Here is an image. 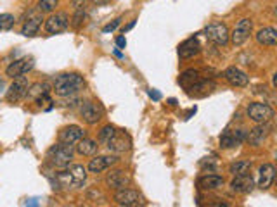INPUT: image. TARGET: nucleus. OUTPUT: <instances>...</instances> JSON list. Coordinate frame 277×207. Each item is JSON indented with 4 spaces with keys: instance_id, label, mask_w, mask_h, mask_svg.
<instances>
[{
    "instance_id": "obj_2",
    "label": "nucleus",
    "mask_w": 277,
    "mask_h": 207,
    "mask_svg": "<svg viewBox=\"0 0 277 207\" xmlns=\"http://www.w3.org/2000/svg\"><path fill=\"white\" fill-rule=\"evenodd\" d=\"M73 154H75L73 145L59 141L47 150V162L57 169H66L73 161Z\"/></svg>"
},
{
    "instance_id": "obj_30",
    "label": "nucleus",
    "mask_w": 277,
    "mask_h": 207,
    "mask_svg": "<svg viewBox=\"0 0 277 207\" xmlns=\"http://www.w3.org/2000/svg\"><path fill=\"white\" fill-rule=\"evenodd\" d=\"M57 5H59V0H38L36 9H38L42 14L43 12H54Z\"/></svg>"
},
{
    "instance_id": "obj_37",
    "label": "nucleus",
    "mask_w": 277,
    "mask_h": 207,
    "mask_svg": "<svg viewBox=\"0 0 277 207\" xmlns=\"http://www.w3.org/2000/svg\"><path fill=\"white\" fill-rule=\"evenodd\" d=\"M116 45H118L120 49H125V47H127V40H125V36H118V38H116Z\"/></svg>"
},
{
    "instance_id": "obj_5",
    "label": "nucleus",
    "mask_w": 277,
    "mask_h": 207,
    "mask_svg": "<svg viewBox=\"0 0 277 207\" xmlns=\"http://www.w3.org/2000/svg\"><path fill=\"white\" fill-rule=\"evenodd\" d=\"M274 114H276L274 109L264 102H253L248 107V118H250L251 121L257 123V125L258 123H269L274 118Z\"/></svg>"
},
{
    "instance_id": "obj_38",
    "label": "nucleus",
    "mask_w": 277,
    "mask_h": 207,
    "mask_svg": "<svg viewBox=\"0 0 277 207\" xmlns=\"http://www.w3.org/2000/svg\"><path fill=\"white\" fill-rule=\"evenodd\" d=\"M149 97H151V99H154V100H159V99H161V93L154 92V90H149Z\"/></svg>"
},
{
    "instance_id": "obj_23",
    "label": "nucleus",
    "mask_w": 277,
    "mask_h": 207,
    "mask_svg": "<svg viewBox=\"0 0 277 207\" xmlns=\"http://www.w3.org/2000/svg\"><path fill=\"white\" fill-rule=\"evenodd\" d=\"M198 187L201 190H218L224 187V178L218 174H205L198 180Z\"/></svg>"
},
{
    "instance_id": "obj_33",
    "label": "nucleus",
    "mask_w": 277,
    "mask_h": 207,
    "mask_svg": "<svg viewBox=\"0 0 277 207\" xmlns=\"http://www.w3.org/2000/svg\"><path fill=\"white\" fill-rule=\"evenodd\" d=\"M115 126H111V125H108V126H104L103 130H101V133H99V140L103 141V143H106V141L109 140L113 135H115Z\"/></svg>"
},
{
    "instance_id": "obj_39",
    "label": "nucleus",
    "mask_w": 277,
    "mask_h": 207,
    "mask_svg": "<svg viewBox=\"0 0 277 207\" xmlns=\"http://www.w3.org/2000/svg\"><path fill=\"white\" fill-rule=\"evenodd\" d=\"M108 2H111V0H92L94 5H106Z\"/></svg>"
},
{
    "instance_id": "obj_18",
    "label": "nucleus",
    "mask_w": 277,
    "mask_h": 207,
    "mask_svg": "<svg viewBox=\"0 0 277 207\" xmlns=\"http://www.w3.org/2000/svg\"><path fill=\"white\" fill-rule=\"evenodd\" d=\"M224 76L232 86H238V88H243V86H246L248 83H250V78H248L246 72L241 71V69L236 68V66H231V68L225 69Z\"/></svg>"
},
{
    "instance_id": "obj_14",
    "label": "nucleus",
    "mask_w": 277,
    "mask_h": 207,
    "mask_svg": "<svg viewBox=\"0 0 277 207\" xmlns=\"http://www.w3.org/2000/svg\"><path fill=\"white\" fill-rule=\"evenodd\" d=\"M248 133L244 130H227V132L222 133L220 137V147L224 148H234L239 147L244 140H246Z\"/></svg>"
},
{
    "instance_id": "obj_17",
    "label": "nucleus",
    "mask_w": 277,
    "mask_h": 207,
    "mask_svg": "<svg viewBox=\"0 0 277 207\" xmlns=\"http://www.w3.org/2000/svg\"><path fill=\"white\" fill-rule=\"evenodd\" d=\"M118 162V159L115 155H97L94 157L92 161L89 162V171L97 174V173H103L106 169H109L111 166H115Z\"/></svg>"
},
{
    "instance_id": "obj_6",
    "label": "nucleus",
    "mask_w": 277,
    "mask_h": 207,
    "mask_svg": "<svg viewBox=\"0 0 277 207\" xmlns=\"http://www.w3.org/2000/svg\"><path fill=\"white\" fill-rule=\"evenodd\" d=\"M205 36L215 45H225L229 42V30L224 23L215 21V23H210L205 28Z\"/></svg>"
},
{
    "instance_id": "obj_35",
    "label": "nucleus",
    "mask_w": 277,
    "mask_h": 207,
    "mask_svg": "<svg viewBox=\"0 0 277 207\" xmlns=\"http://www.w3.org/2000/svg\"><path fill=\"white\" fill-rule=\"evenodd\" d=\"M120 23H122V19H120V17H118V19H115V21H113V23L106 24V26L103 28V31H104V33H111V31H115L116 28L120 26Z\"/></svg>"
},
{
    "instance_id": "obj_40",
    "label": "nucleus",
    "mask_w": 277,
    "mask_h": 207,
    "mask_svg": "<svg viewBox=\"0 0 277 207\" xmlns=\"http://www.w3.org/2000/svg\"><path fill=\"white\" fill-rule=\"evenodd\" d=\"M134 26H136V21H130V23L127 24L125 28H123V33H125V31H129V30H132Z\"/></svg>"
},
{
    "instance_id": "obj_1",
    "label": "nucleus",
    "mask_w": 277,
    "mask_h": 207,
    "mask_svg": "<svg viewBox=\"0 0 277 207\" xmlns=\"http://www.w3.org/2000/svg\"><path fill=\"white\" fill-rule=\"evenodd\" d=\"M54 92L59 97H75L78 92L85 88V79L78 72H63L54 79Z\"/></svg>"
},
{
    "instance_id": "obj_11",
    "label": "nucleus",
    "mask_w": 277,
    "mask_h": 207,
    "mask_svg": "<svg viewBox=\"0 0 277 207\" xmlns=\"http://www.w3.org/2000/svg\"><path fill=\"white\" fill-rule=\"evenodd\" d=\"M33 66H35L33 57H23V59H17V61H14V63H10L5 69V74L12 79L19 78V76L26 74L28 71H31Z\"/></svg>"
},
{
    "instance_id": "obj_9",
    "label": "nucleus",
    "mask_w": 277,
    "mask_h": 207,
    "mask_svg": "<svg viewBox=\"0 0 277 207\" xmlns=\"http://www.w3.org/2000/svg\"><path fill=\"white\" fill-rule=\"evenodd\" d=\"M115 202L118 206H125V207H136V206H142V197L137 190L134 188H120V190L115 192Z\"/></svg>"
},
{
    "instance_id": "obj_8",
    "label": "nucleus",
    "mask_w": 277,
    "mask_h": 207,
    "mask_svg": "<svg viewBox=\"0 0 277 207\" xmlns=\"http://www.w3.org/2000/svg\"><path fill=\"white\" fill-rule=\"evenodd\" d=\"M106 147L113 154H125L132 148V140L125 132H115V135L106 141Z\"/></svg>"
},
{
    "instance_id": "obj_34",
    "label": "nucleus",
    "mask_w": 277,
    "mask_h": 207,
    "mask_svg": "<svg viewBox=\"0 0 277 207\" xmlns=\"http://www.w3.org/2000/svg\"><path fill=\"white\" fill-rule=\"evenodd\" d=\"M199 166H201L203 171H206V169H208V171H210V173H213L215 169H217V162H215V159H211V157L203 159L201 164H199Z\"/></svg>"
},
{
    "instance_id": "obj_13",
    "label": "nucleus",
    "mask_w": 277,
    "mask_h": 207,
    "mask_svg": "<svg viewBox=\"0 0 277 207\" xmlns=\"http://www.w3.org/2000/svg\"><path fill=\"white\" fill-rule=\"evenodd\" d=\"M132 183V176L130 173L123 171V169H115L106 176V185L113 190H120V188H125Z\"/></svg>"
},
{
    "instance_id": "obj_26",
    "label": "nucleus",
    "mask_w": 277,
    "mask_h": 207,
    "mask_svg": "<svg viewBox=\"0 0 277 207\" xmlns=\"http://www.w3.org/2000/svg\"><path fill=\"white\" fill-rule=\"evenodd\" d=\"M97 148H99V145H97L96 140H90V138H85L83 137L82 140L76 141V152H78L80 155H96Z\"/></svg>"
},
{
    "instance_id": "obj_22",
    "label": "nucleus",
    "mask_w": 277,
    "mask_h": 207,
    "mask_svg": "<svg viewBox=\"0 0 277 207\" xmlns=\"http://www.w3.org/2000/svg\"><path fill=\"white\" fill-rule=\"evenodd\" d=\"M42 21H43L42 14L31 12V16L24 21L23 28H21V35L23 36H35L36 33H38L40 26H42Z\"/></svg>"
},
{
    "instance_id": "obj_10",
    "label": "nucleus",
    "mask_w": 277,
    "mask_h": 207,
    "mask_svg": "<svg viewBox=\"0 0 277 207\" xmlns=\"http://www.w3.org/2000/svg\"><path fill=\"white\" fill-rule=\"evenodd\" d=\"M103 107L96 102H83L80 105V118L87 123V125H97L103 119Z\"/></svg>"
},
{
    "instance_id": "obj_29",
    "label": "nucleus",
    "mask_w": 277,
    "mask_h": 207,
    "mask_svg": "<svg viewBox=\"0 0 277 207\" xmlns=\"http://www.w3.org/2000/svg\"><path fill=\"white\" fill-rule=\"evenodd\" d=\"M250 169H251L250 161H238L234 164H231L229 171H231L232 176H239V174H250Z\"/></svg>"
},
{
    "instance_id": "obj_4",
    "label": "nucleus",
    "mask_w": 277,
    "mask_h": 207,
    "mask_svg": "<svg viewBox=\"0 0 277 207\" xmlns=\"http://www.w3.org/2000/svg\"><path fill=\"white\" fill-rule=\"evenodd\" d=\"M251 30H253V21L250 17H244V19L238 21L236 28L232 30V33H229V38H231L232 45L234 47H241L243 43H246V40L250 38Z\"/></svg>"
},
{
    "instance_id": "obj_3",
    "label": "nucleus",
    "mask_w": 277,
    "mask_h": 207,
    "mask_svg": "<svg viewBox=\"0 0 277 207\" xmlns=\"http://www.w3.org/2000/svg\"><path fill=\"white\" fill-rule=\"evenodd\" d=\"M57 180H59L64 187L80 188V187H83V183H85V180H87V169L83 168L82 164L68 166L66 171L57 174Z\"/></svg>"
},
{
    "instance_id": "obj_20",
    "label": "nucleus",
    "mask_w": 277,
    "mask_h": 207,
    "mask_svg": "<svg viewBox=\"0 0 277 207\" xmlns=\"http://www.w3.org/2000/svg\"><path fill=\"white\" fill-rule=\"evenodd\" d=\"M276 180V168L272 164H264L258 169V188L262 190H267L272 187Z\"/></svg>"
},
{
    "instance_id": "obj_32",
    "label": "nucleus",
    "mask_w": 277,
    "mask_h": 207,
    "mask_svg": "<svg viewBox=\"0 0 277 207\" xmlns=\"http://www.w3.org/2000/svg\"><path fill=\"white\" fill-rule=\"evenodd\" d=\"M83 19H85V12H83V7L82 9H76V12H75V16H73V28L75 30H80L82 28V24H83Z\"/></svg>"
},
{
    "instance_id": "obj_28",
    "label": "nucleus",
    "mask_w": 277,
    "mask_h": 207,
    "mask_svg": "<svg viewBox=\"0 0 277 207\" xmlns=\"http://www.w3.org/2000/svg\"><path fill=\"white\" fill-rule=\"evenodd\" d=\"M49 92H50V86L47 85V83H33V85H30V88H28L24 99L36 100L40 95H45V93H49Z\"/></svg>"
},
{
    "instance_id": "obj_41",
    "label": "nucleus",
    "mask_w": 277,
    "mask_h": 207,
    "mask_svg": "<svg viewBox=\"0 0 277 207\" xmlns=\"http://www.w3.org/2000/svg\"><path fill=\"white\" fill-rule=\"evenodd\" d=\"M3 88H5V81H3V79L0 78V92H2Z\"/></svg>"
},
{
    "instance_id": "obj_24",
    "label": "nucleus",
    "mask_w": 277,
    "mask_h": 207,
    "mask_svg": "<svg viewBox=\"0 0 277 207\" xmlns=\"http://www.w3.org/2000/svg\"><path fill=\"white\" fill-rule=\"evenodd\" d=\"M213 88H215L213 81H208V79L201 78L196 85H192L191 88L185 90V92H187V95H191V97H205L206 93H210Z\"/></svg>"
},
{
    "instance_id": "obj_12",
    "label": "nucleus",
    "mask_w": 277,
    "mask_h": 207,
    "mask_svg": "<svg viewBox=\"0 0 277 207\" xmlns=\"http://www.w3.org/2000/svg\"><path fill=\"white\" fill-rule=\"evenodd\" d=\"M69 26V16L66 12H56L45 21V31L50 35H57Z\"/></svg>"
},
{
    "instance_id": "obj_36",
    "label": "nucleus",
    "mask_w": 277,
    "mask_h": 207,
    "mask_svg": "<svg viewBox=\"0 0 277 207\" xmlns=\"http://www.w3.org/2000/svg\"><path fill=\"white\" fill-rule=\"evenodd\" d=\"M87 2H89V0H71V5L75 7V9H82V7H85Z\"/></svg>"
},
{
    "instance_id": "obj_21",
    "label": "nucleus",
    "mask_w": 277,
    "mask_h": 207,
    "mask_svg": "<svg viewBox=\"0 0 277 207\" xmlns=\"http://www.w3.org/2000/svg\"><path fill=\"white\" fill-rule=\"evenodd\" d=\"M255 187V181L250 174H239V176H234V180L231 181V188L236 194H250Z\"/></svg>"
},
{
    "instance_id": "obj_19",
    "label": "nucleus",
    "mask_w": 277,
    "mask_h": 207,
    "mask_svg": "<svg viewBox=\"0 0 277 207\" xmlns=\"http://www.w3.org/2000/svg\"><path fill=\"white\" fill-rule=\"evenodd\" d=\"M85 137V132H83L80 126L76 125H69L66 128H63L59 132V141H63V143H76L78 140H82V138Z\"/></svg>"
},
{
    "instance_id": "obj_15",
    "label": "nucleus",
    "mask_w": 277,
    "mask_h": 207,
    "mask_svg": "<svg viewBox=\"0 0 277 207\" xmlns=\"http://www.w3.org/2000/svg\"><path fill=\"white\" fill-rule=\"evenodd\" d=\"M271 130H272V126L269 125V123H258V126L250 130V133L246 135V140L250 141V145H253V147H260V145L267 140Z\"/></svg>"
},
{
    "instance_id": "obj_25",
    "label": "nucleus",
    "mask_w": 277,
    "mask_h": 207,
    "mask_svg": "<svg viewBox=\"0 0 277 207\" xmlns=\"http://www.w3.org/2000/svg\"><path fill=\"white\" fill-rule=\"evenodd\" d=\"M257 42L264 47H276L277 43V31L274 28H262L257 33Z\"/></svg>"
},
{
    "instance_id": "obj_42",
    "label": "nucleus",
    "mask_w": 277,
    "mask_h": 207,
    "mask_svg": "<svg viewBox=\"0 0 277 207\" xmlns=\"http://www.w3.org/2000/svg\"><path fill=\"white\" fill-rule=\"evenodd\" d=\"M115 56H116V57H123V54L120 52V50H115Z\"/></svg>"
},
{
    "instance_id": "obj_27",
    "label": "nucleus",
    "mask_w": 277,
    "mask_h": 207,
    "mask_svg": "<svg viewBox=\"0 0 277 207\" xmlns=\"http://www.w3.org/2000/svg\"><path fill=\"white\" fill-rule=\"evenodd\" d=\"M199 79H201V74H199L198 69H187V71L182 72L180 78H178V85H180L182 88L189 90L192 85H196Z\"/></svg>"
},
{
    "instance_id": "obj_31",
    "label": "nucleus",
    "mask_w": 277,
    "mask_h": 207,
    "mask_svg": "<svg viewBox=\"0 0 277 207\" xmlns=\"http://www.w3.org/2000/svg\"><path fill=\"white\" fill-rule=\"evenodd\" d=\"M16 19L12 14H0V31H9L14 28Z\"/></svg>"
},
{
    "instance_id": "obj_16",
    "label": "nucleus",
    "mask_w": 277,
    "mask_h": 207,
    "mask_svg": "<svg viewBox=\"0 0 277 207\" xmlns=\"http://www.w3.org/2000/svg\"><path fill=\"white\" fill-rule=\"evenodd\" d=\"M199 52H201V43H199V40L196 36H191V38H187L185 42H182L178 45L180 59H191V57L198 56Z\"/></svg>"
},
{
    "instance_id": "obj_7",
    "label": "nucleus",
    "mask_w": 277,
    "mask_h": 207,
    "mask_svg": "<svg viewBox=\"0 0 277 207\" xmlns=\"http://www.w3.org/2000/svg\"><path fill=\"white\" fill-rule=\"evenodd\" d=\"M28 88H30V81H28L24 76L14 78L12 85L9 86V90H7V93H5L7 102L16 104V102H19V100H23L24 97H26Z\"/></svg>"
}]
</instances>
